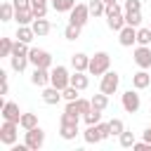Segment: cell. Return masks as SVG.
<instances>
[{
  "label": "cell",
  "mask_w": 151,
  "mask_h": 151,
  "mask_svg": "<svg viewBox=\"0 0 151 151\" xmlns=\"http://www.w3.org/2000/svg\"><path fill=\"white\" fill-rule=\"evenodd\" d=\"M109 68H111V57H109V52H94V54L90 57V68H87L90 76H104Z\"/></svg>",
  "instance_id": "1"
},
{
  "label": "cell",
  "mask_w": 151,
  "mask_h": 151,
  "mask_svg": "<svg viewBox=\"0 0 151 151\" xmlns=\"http://www.w3.org/2000/svg\"><path fill=\"white\" fill-rule=\"evenodd\" d=\"M28 61H31L33 68H35V66H40V68H52V54H50L47 50H42V47H31V50H28Z\"/></svg>",
  "instance_id": "2"
},
{
  "label": "cell",
  "mask_w": 151,
  "mask_h": 151,
  "mask_svg": "<svg viewBox=\"0 0 151 151\" xmlns=\"http://www.w3.org/2000/svg\"><path fill=\"white\" fill-rule=\"evenodd\" d=\"M24 134H26V137H24V142H26V146H28L31 151H40V149L45 146V130H42L40 125H35V127L26 130Z\"/></svg>",
  "instance_id": "3"
},
{
  "label": "cell",
  "mask_w": 151,
  "mask_h": 151,
  "mask_svg": "<svg viewBox=\"0 0 151 151\" xmlns=\"http://www.w3.org/2000/svg\"><path fill=\"white\" fill-rule=\"evenodd\" d=\"M118 87H120V76L116 73V71H106L104 76H101V83H99V92H104V94H116L118 92Z\"/></svg>",
  "instance_id": "4"
},
{
  "label": "cell",
  "mask_w": 151,
  "mask_h": 151,
  "mask_svg": "<svg viewBox=\"0 0 151 151\" xmlns=\"http://www.w3.org/2000/svg\"><path fill=\"white\" fill-rule=\"evenodd\" d=\"M120 106L125 113H137L142 109V97L137 94V90H125L120 94Z\"/></svg>",
  "instance_id": "5"
},
{
  "label": "cell",
  "mask_w": 151,
  "mask_h": 151,
  "mask_svg": "<svg viewBox=\"0 0 151 151\" xmlns=\"http://www.w3.org/2000/svg\"><path fill=\"white\" fill-rule=\"evenodd\" d=\"M19 123H12V120H2V125H0V142L2 144H7V146H12V144H17V139H19Z\"/></svg>",
  "instance_id": "6"
},
{
  "label": "cell",
  "mask_w": 151,
  "mask_h": 151,
  "mask_svg": "<svg viewBox=\"0 0 151 151\" xmlns=\"http://www.w3.org/2000/svg\"><path fill=\"white\" fill-rule=\"evenodd\" d=\"M50 85H54V87H59V90L68 87V85H71V73H68V68L61 66V64H57V66L52 68V73H50Z\"/></svg>",
  "instance_id": "7"
},
{
  "label": "cell",
  "mask_w": 151,
  "mask_h": 151,
  "mask_svg": "<svg viewBox=\"0 0 151 151\" xmlns=\"http://www.w3.org/2000/svg\"><path fill=\"white\" fill-rule=\"evenodd\" d=\"M90 17H92V14H90V7H87L85 2H78V5L68 12V24H76V26L83 28V26L90 21Z\"/></svg>",
  "instance_id": "8"
},
{
  "label": "cell",
  "mask_w": 151,
  "mask_h": 151,
  "mask_svg": "<svg viewBox=\"0 0 151 151\" xmlns=\"http://www.w3.org/2000/svg\"><path fill=\"white\" fill-rule=\"evenodd\" d=\"M132 59L139 68H151V45H137Z\"/></svg>",
  "instance_id": "9"
},
{
  "label": "cell",
  "mask_w": 151,
  "mask_h": 151,
  "mask_svg": "<svg viewBox=\"0 0 151 151\" xmlns=\"http://www.w3.org/2000/svg\"><path fill=\"white\" fill-rule=\"evenodd\" d=\"M0 116L2 120H12V123H19L21 120V111H19V104L17 101H5L0 106Z\"/></svg>",
  "instance_id": "10"
},
{
  "label": "cell",
  "mask_w": 151,
  "mask_h": 151,
  "mask_svg": "<svg viewBox=\"0 0 151 151\" xmlns=\"http://www.w3.org/2000/svg\"><path fill=\"white\" fill-rule=\"evenodd\" d=\"M118 42H120L123 47H132V45H137V28L125 24V26L118 31Z\"/></svg>",
  "instance_id": "11"
},
{
  "label": "cell",
  "mask_w": 151,
  "mask_h": 151,
  "mask_svg": "<svg viewBox=\"0 0 151 151\" xmlns=\"http://www.w3.org/2000/svg\"><path fill=\"white\" fill-rule=\"evenodd\" d=\"M42 101L47 104V106H57L61 99H64V94H61V90L59 87H54V85H47V87H42Z\"/></svg>",
  "instance_id": "12"
},
{
  "label": "cell",
  "mask_w": 151,
  "mask_h": 151,
  "mask_svg": "<svg viewBox=\"0 0 151 151\" xmlns=\"http://www.w3.org/2000/svg\"><path fill=\"white\" fill-rule=\"evenodd\" d=\"M50 73H52V68H40V66H35L33 73H31V83H33L35 87H47V85H50Z\"/></svg>",
  "instance_id": "13"
},
{
  "label": "cell",
  "mask_w": 151,
  "mask_h": 151,
  "mask_svg": "<svg viewBox=\"0 0 151 151\" xmlns=\"http://www.w3.org/2000/svg\"><path fill=\"white\" fill-rule=\"evenodd\" d=\"M151 85V76H149V68H139L134 76H132V87L134 90H146Z\"/></svg>",
  "instance_id": "14"
},
{
  "label": "cell",
  "mask_w": 151,
  "mask_h": 151,
  "mask_svg": "<svg viewBox=\"0 0 151 151\" xmlns=\"http://www.w3.org/2000/svg\"><path fill=\"white\" fill-rule=\"evenodd\" d=\"M78 123H64V120H59V137L61 139H66V142H71V139H76L78 137Z\"/></svg>",
  "instance_id": "15"
},
{
  "label": "cell",
  "mask_w": 151,
  "mask_h": 151,
  "mask_svg": "<svg viewBox=\"0 0 151 151\" xmlns=\"http://www.w3.org/2000/svg\"><path fill=\"white\" fill-rule=\"evenodd\" d=\"M106 26L111 28V31H120L123 26H125V9L123 12H113V14H106Z\"/></svg>",
  "instance_id": "16"
},
{
  "label": "cell",
  "mask_w": 151,
  "mask_h": 151,
  "mask_svg": "<svg viewBox=\"0 0 151 151\" xmlns=\"http://www.w3.org/2000/svg\"><path fill=\"white\" fill-rule=\"evenodd\" d=\"M71 68H73V71H87V68H90V57H87L85 52L71 54Z\"/></svg>",
  "instance_id": "17"
},
{
  "label": "cell",
  "mask_w": 151,
  "mask_h": 151,
  "mask_svg": "<svg viewBox=\"0 0 151 151\" xmlns=\"http://www.w3.org/2000/svg\"><path fill=\"white\" fill-rule=\"evenodd\" d=\"M28 64H31V61H28V54H12V57H9V66H12L14 73H24Z\"/></svg>",
  "instance_id": "18"
},
{
  "label": "cell",
  "mask_w": 151,
  "mask_h": 151,
  "mask_svg": "<svg viewBox=\"0 0 151 151\" xmlns=\"http://www.w3.org/2000/svg\"><path fill=\"white\" fill-rule=\"evenodd\" d=\"M71 85L78 87L80 92L87 90V85H90V76H87V71H73V73H71Z\"/></svg>",
  "instance_id": "19"
},
{
  "label": "cell",
  "mask_w": 151,
  "mask_h": 151,
  "mask_svg": "<svg viewBox=\"0 0 151 151\" xmlns=\"http://www.w3.org/2000/svg\"><path fill=\"white\" fill-rule=\"evenodd\" d=\"M83 139H85L87 144H99V142H104L99 125H87V127H85V132H83Z\"/></svg>",
  "instance_id": "20"
},
{
  "label": "cell",
  "mask_w": 151,
  "mask_h": 151,
  "mask_svg": "<svg viewBox=\"0 0 151 151\" xmlns=\"http://www.w3.org/2000/svg\"><path fill=\"white\" fill-rule=\"evenodd\" d=\"M31 26H33V31H35V35H38V38H42V35H47V33L52 31V24H50L45 17H42V19H35Z\"/></svg>",
  "instance_id": "21"
},
{
  "label": "cell",
  "mask_w": 151,
  "mask_h": 151,
  "mask_svg": "<svg viewBox=\"0 0 151 151\" xmlns=\"http://www.w3.org/2000/svg\"><path fill=\"white\" fill-rule=\"evenodd\" d=\"M33 38H38L35 31H33V26H17V40H24V42L31 45Z\"/></svg>",
  "instance_id": "22"
},
{
  "label": "cell",
  "mask_w": 151,
  "mask_h": 151,
  "mask_svg": "<svg viewBox=\"0 0 151 151\" xmlns=\"http://www.w3.org/2000/svg\"><path fill=\"white\" fill-rule=\"evenodd\" d=\"M76 5H78L76 0H52V9H54L57 14H64V12L68 14V12H71Z\"/></svg>",
  "instance_id": "23"
},
{
  "label": "cell",
  "mask_w": 151,
  "mask_h": 151,
  "mask_svg": "<svg viewBox=\"0 0 151 151\" xmlns=\"http://www.w3.org/2000/svg\"><path fill=\"white\" fill-rule=\"evenodd\" d=\"M14 21H17L19 26H31V24L35 21L33 9H21V12H17V14H14Z\"/></svg>",
  "instance_id": "24"
},
{
  "label": "cell",
  "mask_w": 151,
  "mask_h": 151,
  "mask_svg": "<svg viewBox=\"0 0 151 151\" xmlns=\"http://www.w3.org/2000/svg\"><path fill=\"white\" fill-rule=\"evenodd\" d=\"M14 14H17V9H14L12 0H5V2L0 5V19H2V21H12Z\"/></svg>",
  "instance_id": "25"
},
{
  "label": "cell",
  "mask_w": 151,
  "mask_h": 151,
  "mask_svg": "<svg viewBox=\"0 0 151 151\" xmlns=\"http://www.w3.org/2000/svg\"><path fill=\"white\" fill-rule=\"evenodd\" d=\"M125 24L139 28V24H142V9H127L125 12Z\"/></svg>",
  "instance_id": "26"
},
{
  "label": "cell",
  "mask_w": 151,
  "mask_h": 151,
  "mask_svg": "<svg viewBox=\"0 0 151 151\" xmlns=\"http://www.w3.org/2000/svg\"><path fill=\"white\" fill-rule=\"evenodd\" d=\"M118 142H120V146H123V149H132V146H134V142H137V137H134V132L123 130V132L118 134Z\"/></svg>",
  "instance_id": "27"
},
{
  "label": "cell",
  "mask_w": 151,
  "mask_h": 151,
  "mask_svg": "<svg viewBox=\"0 0 151 151\" xmlns=\"http://www.w3.org/2000/svg\"><path fill=\"white\" fill-rule=\"evenodd\" d=\"M87 7H90V14L92 17H104L106 14V2L104 0H90Z\"/></svg>",
  "instance_id": "28"
},
{
  "label": "cell",
  "mask_w": 151,
  "mask_h": 151,
  "mask_svg": "<svg viewBox=\"0 0 151 151\" xmlns=\"http://www.w3.org/2000/svg\"><path fill=\"white\" fill-rule=\"evenodd\" d=\"M83 120H85V125H97L99 120H101V109H90L85 116H83Z\"/></svg>",
  "instance_id": "29"
},
{
  "label": "cell",
  "mask_w": 151,
  "mask_h": 151,
  "mask_svg": "<svg viewBox=\"0 0 151 151\" xmlns=\"http://www.w3.org/2000/svg\"><path fill=\"white\" fill-rule=\"evenodd\" d=\"M19 125H21L24 130H31V127H35V125H38V116H35V113H21Z\"/></svg>",
  "instance_id": "30"
},
{
  "label": "cell",
  "mask_w": 151,
  "mask_h": 151,
  "mask_svg": "<svg viewBox=\"0 0 151 151\" xmlns=\"http://www.w3.org/2000/svg\"><path fill=\"white\" fill-rule=\"evenodd\" d=\"M14 40L12 38H0V57H12Z\"/></svg>",
  "instance_id": "31"
},
{
  "label": "cell",
  "mask_w": 151,
  "mask_h": 151,
  "mask_svg": "<svg viewBox=\"0 0 151 151\" xmlns=\"http://www.w3.org/2000/svg\"><path fill=\"white\" fill-rule=\"evenodd\" d=\"M80 31H83L80 26H76V24H68V26L64 28V38H66V40H78V38H80Z\"/></svg>",
  "instance_id": "32"
},
{
  "label": "cell",
  "mask_w": 151,
  "mask_h": 151,
  "mask_svg": "<svg viewBox=\"0 0 151 151\" xmlns=\"http://www.w3.org/2000/svg\"><path fill=\"white\" fill-rule=\"evenodd\" d=\"M137 45H151V28H137Z\"/></svg>",
  "instance_id": "33"
},
{
  "label": "cell",
  "mask_w": 151,
  "mask_h": 151,
  "mask_svg": "<svg viewBox=\"0 0 151 151\" xmlns=\"http://www.w3.org/2000/svg\"><path fill=\"white\" fill-rule=\"evenodd\" d=\"M92 106H94V109H101V111H104V109L109 106V94H104V92L94 94V97H92Z\"/></svg>",
  "instance_id": "34"
},
{
  "label": "cell",
  "mask_w": 151,
  "mask_h": 151,
  "mask_svg": "<svg viewBox=\"0 0 151 151\" xmlns=\"http://www.w3.org/2000/svg\"><path fill=\"white\" fill-rule=\"evenodd\" d=\"M61 94H64V99H66V101H73V99H78V97H80V90H78V87H73V85H68V87H64V90H61Z\"/></svg>",
  "instance_id": "35"
},
{
  "label": "cell",
  "mask_w": 151,
  "mask_h": 151,
  "mask_svg": "<svg viewBox=\"0 0 151 151\" xmlns=\"http://www.w3.org/2000/svg\"><path fill=\"white\" fill-rule=\"evenodd\" d=\"M109 125H111V134H113V137H118V134L125 130V123H123L120 118H111V120H109Z\"/></svg>",
  "instance_id": "36"
},
{
  "label": "cell",
  "mask_w": 151,
  "mask_h": 151,
  "mask_svg": "<svg viewBox=\"0 0 151 151\" xmlns=\"http://www.w3.org/2000/svg\"><path fill=\"white\" fill-rule=\"evenodd\" d=\"M28 42H24V40H14V50H12V54H28Z\"/></svg>",
  "instance_id": "37"
},
{
  "label": "cell",
  "mask_w": 151,
  "mask_h": 151,
  "mask_svg": "<svg viewBox=\"0 0 151 151\" xmlns=\"http://www.w3.org/2000/svg\"><path fill=\"white\" fill-rule=\"evenodd\" d=\"M47 7H50V5H33V7H31V9H33V17H35V19L47 17Z\"/></svg>",
  "instance_id": "38"
},
{
  "label": "cell",
  "mask_w": 151,
  "mask_h": 151,
  "mask_svg": "<svg viewBox=\"0 0 151 151\" xmlns=\"http://www.w3.org/2000/svg\"><path fill=\"white\" fill-rule=\"evenodd\" d=\"M12 5H14L17 12H21V9H31V7H33L31 0H12Z\"/></svg>",
  "instance_id": "39"
},
{
  "label": "cell",
  "mask_w": 151,
  "mask_h": 151,
  "mask_svg": "<svg viewBox=\"0 0 151 151\" xmlns=\"http://www.w3.org/2000/svg\"><path fill=\"white\" fill-rule=\"evenodd\" d=\"M125 12L127 9H142V0H125V7H123Z\"/></svg>",
  "instance_id": "40"
},
{
  "label": "cell",
  "mask_w": 151,
  "mask_h": 151,
  "mask_svg": "<svg viewBox=\"0 0 151 151\" xmlns=\"http://www.w3.org/2000/svg\"><path fill=\"white\" fill-rule=\"evenodd\" d=\"M132 149H134V151H151V144L142 139V142H134V146H132Z\"/></svg>",
  "instance_id": "41"
},
{
  "label": "cell",
  "mask_w": 151,
  "mask_h": 151,
  "mask_svg": "<svg viewBox=\"0 0 151 151\" xmlns=\"http://www.w3.org/2000/svg\"><path fill=\"white\" fill-rule=\"evenodd\" d=\"M142 139H144V142H149V144H151V125H149V127H146V130H144V132H142Z\"/></svg>",
  "instance_id": "42"
},
{
  "label": "cell",
  "mask_w": 151,
  "mask_h": 151,
  "mask_svg": "<svg viewBox=\"0 0 151 151\" xmlns=\"http://www.w3.org/2000/svg\"><path fill=\"white\" fill-rule=\"evenodd\" d=\"M33 5H47V0H31Z\"/></svg>",
  "instance_id": "43"
},
{
  "label": "cell",
  "mask_w": 151,
  "mask_h": 151,
  "mask_svg": "<svg viewBox=\"0 0 151 151\" xmlns=\"http://www.w3.org/2000/svg\"><path fill=\"white\" fill-rule=\"evenodd\" d=\"M104 2H106V5H116L118 0H104Z\"/></svg>",
  "instance_id": "44"
},
{
  "label": "cell",
  "mask_w": 151,
  "mask_h": 151,
  "mask_svg": "<svg viewBox=\"0 0 151 151\" xmlns=\"http://www.w3.org/2000/svg\"><path fill=\"white\" fill-rule=\"evenodd\" d=\"M149 113H151V109H149Z\"/></svg>",
  "instance_id": "45"
},
{
  "label": "cell",
  "mask_w": 151,
  "mask_h": 151,
  "mask_svg": "<svg viewBox=\"0 0 151 151\" xmlns=\"http://www.w3.org/2000/svg\"><path fill=\"white\" fill-rule=\"evenodd\" d=\"M149 28H151V24H149Z\"/></svg>",
  "instance_id": "46"
}]
</instances>
